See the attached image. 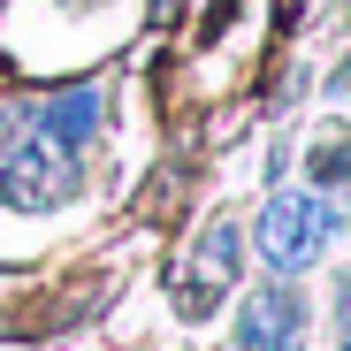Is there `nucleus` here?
<instances>
[{
  "label": "nucleus",
  "mask_w": 351,
  "mask_h": 351,
  "mask_svg": "<svg viewBox=\"0 0 351 351\" xmlns=\"http://www.w3.org/2000/svg\"><path fill=\"white\" fill-rule=\"evenodd\" d=\"M336 229H343V214H336L328 199H313V191H282V199H267V214H260V229H252V245H260L267 267L298 275V267H313V260L328 252Z\"/></svg>",
  "instance_id": "f257e3e1"
},
{
  "label": "nucleus",
  "mask_w": 351,
  "mask_h": 351,
  "mask_svg": "<svg viewBox=\"0 0 351 351\" xmlns=\"http://www.w3.org/2000/svg\"><path fill=\"white\" fill-rule=\"evenodd\" d=\"M77 199V168L62 145H46L38 130L0 138V206H62Z\"/></svg>",
  "instance_id": "f03ea898"
},
{
  "label": "nucleus",
  "mask_w": 351,
  "mask_h": 351,
  "mask_svg": "<svg viewBox=\"0 0 351 351\" xmlns=\"http://www.w3.org/2000/svg\"><path fill=\"white\" fill-rule=\"evenodd\" d=\"M306 336V298L298 290H252L245 313H237V351H282V343H298Z\"/></svg>",
  "instance_id": "7ed1b4c3"
},
{
  "label": "nucleus",
  "mask_w": 351,
  "mask_h": 351,
  "mask_svg": "<svg viewBox=\"0 0 351 351\" xmlns=\"http://www.w3.org/2000/svg\"><path fill=\"white\" fill-rule=\"evenodd\" d=\"M31 130H38L46 145H62V153L77 160V153H84V138L99 130V92H84V84H77V92H62V99H46Z\"/></svg>",
  "instance_id": "20e7f679"
},
{
  "label": "nucleus",
  "mask_w": 351,
  "mask_h": 351,
  "mask_svg": "<svg viewBox=\"0 0 351 351\" xmlns=\"http://www.w3.org/2000/svg\"><path fill=\"white\" fill-rule=\"evenodd\" d=\"M199 275L229 290V275H237V221H214V229H206V245H199Z\"/></svg>",
  "instance_id": "39448f33"
},
{
  "label": "nucleus",
  "mask_w": 351,
  "mask_h": 351,
  "mask_svg": "<svg viewBox=\"0 0 351 351\" xmlns=\"http://www.w3.org/2000/svg\"><path fill=\"white\" fill-rule=\"evenodd\" d=\"M313 184H351V138H321L313 145Z\"/></svg>",
  "instance_id": "423d86ee"
},
{
  "label": "nucleus",
  "mask_w": 351,
  "mask_h": 351,
  "mask_svg": "<svg viewBox=\"0 0 351 351\" xmlns=\"http://www.w3.org/2000/svg\"><path fill=\"white\" fill-rule=\"evenodd\" d=\"M336 328L351 336V282H343V298H336Z\"/></svg>",
  "instance_id": "0eeeda50"
},
{
  "label": "nucleus",
  "mask_w": 351,
  "mask_h": 351,
  "mask_svg": "<svg viewBox=\"0 0 351 351\" xmlns=\"http://www.w3.org/2000/svg\"><path fill=\"white\" fill-rule=\"evenodd\" d=\"M343 351H351V336H343Z\"/></svg>",
  "instance_id": "6e6552de"
}]
</instances>
